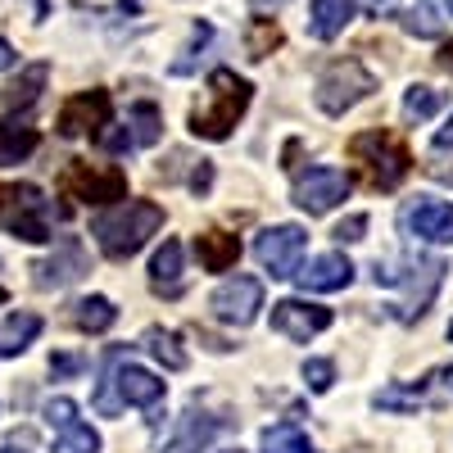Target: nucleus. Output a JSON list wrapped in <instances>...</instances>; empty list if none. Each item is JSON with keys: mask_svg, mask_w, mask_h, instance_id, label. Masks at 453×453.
<instances>
[{"mask_svg": "<svg viewBox=\"0 0 453 453\" xmlns=\"http://www.w3.org/2000/svg\"><path fill=\"white\" fill-rule=\"evenodd\" d=\"M164 226V209L155 200H119L109 213L91 222V236L109 258H132Z\"/></svg>", "mask_w": 453, "mask_h": 453, "instance_id": "1", "label": "nucleus"}, {"mask_svg": "<svg viewBox=\"0 0 453 453\" xmlns=\"http://www.w3.org/2000/svg\"><path fill=\"white\" fill-rule=\"evenodd\" d=\"M254 87L245 78H236L232 68H213L209 73V100L191 109V132L200 141H226L232 127L241 123V113L250 109Z\"/></svg>", "mask_w": 453, "mask_h": 453, "instance_id": "2", "label": "nucleus"}, {"mask_svg": "<svg viewBox=\"0 0 453 453\" xmlns=\"http://www.w3.org/2000/svg\"><path fill=\"white\" fill-rule=\"evenodd\" d=\"M349 159L367 173V181L376 186V191H395V186L412 173V155H408V145L386 132V127H367L349 141Z\"/></svg>", "mask_w": 453, "mask_h": 453, "instance_id": "3", "label": "nucleus"}, {"mask_svg": "<svg viewBox=\"0 0 453 453\" xmlns=\"http://www.w3.org/2000/svg\"><path fill=\"white\" fill-rule=\"evenodd\" d=\"M444 273H449L444 258L418 254V258L403 263V273H395L390 263H376L372 277H376V286H403V304H395V318H399V322H412V318H422V313L431 309V299H435Z\"/></svg>", "mask_w": 453, "mask_h": 453, "instance_id": "4", "label": "nucleus"}, {"mask_svg": "<svg viewBox=\"0 0 453 453\" xmlns=\"http://www.w3.org/2000/svg\"><path fill=\"white\" fill-rule=\"evenodd\" d=\"M0 226H5L10 236L27 241V245H46L55 241L50 232V200L42 196V186H5L0 191Z\"/></svg>", "mask_w": 453, "mask_h": 453, "instance_id": "5", "label": "nucleus"}, {"mask_svg": "<svg viewBox=\"0 0 453 453\" xmlns=\"http://www.w3.org/2000/svg\"><path fill=\"white\" fill-rule=\"evenodd\" d=\"M376 91V78L358 64V59H335L318 73V87H313V100L322 113H331V119H340L345 109H354L358 100H367Z\"/></svg>", "mask_w": 453, "mask_h": 453, "instance_id": "6", "label": "nucleus"}, {"mask_svg": "<svg viewBox=\"0 0 453 453\" xmlns=\"http://www.w3.org/2000/svg\"><path fill=\"white\" fill-rule=\"evenodd\" d=\"M59 196L82 204H119L127 200V173L123 168H91L82 159H68L59 173Z\"/></svg>", "mask_w": 453, "mask_h": 453, "instance_id": "7", "label": "nucleus"}, {"mask_svg": "<svg viewBox=\"0 0 453 453\" xmlns=\"http://www.w3.org/2000/svg\"><path fill=\"white\" fill-rule=\"evenodd\" d=\"M345 196H349V177L340 173V168H331V164H313V168H304V173L295 177V186H290V200L304 209L309 218L331 213Z\"/></svg>", "mask_w": 453, "mask_h": 453, "instance_id": "8", "label": "nucleus"}, {"mask_svg": "<svg viewBox=\"0 0 453 453\" xmlns=\"http://www.w3.org/2000/svg\"><path fill=\"white\" fill-rule=\"evenodd\" d=\"M304 250H309V232H304V226H295V222L268 226V232H258V241H254L258 263H263L273 277H295Z\"/></svg>", "mask_w": 453, "mask_h": 453, "instance_id": "9", "label": "nucleus"}, {"mask_svg": "<svg viewBox=\"0 0 453 453\" xmlns=\"http://www.w3.org/2000/svg\"><path fill=\"white\" fill-rule=\"evenodd\" d=\"M209 309H213V318L226 322V326H250V322L258 318V309H263V281H258V277H226V281L213 290Z\"/></svg>", "mask_w": 453, "mask_h": 453, "instance_id": "10", "label": "nucleus"}, {"mask_svg": "<svg viewBox=\"0 0 453 453\" xmlns=\"http://www.w3.org/2000/svg\"><path fill=\"white\" fill-rule=\"evenodd\" d=\"M109 123V91L91 87V91H78V96H68L55 113V132L68 136V141H78L87 132H100Z\"/></svg>", "mask_w": 453, "mask_h": 453, "instance_id": "11", "label": "nucleus"}, {"mask_svg": "<svg viewBox=\"0 0 453 453\" xmlns=\"http://www.w3.org/2000/svg\"><path fill=\"white\" fill-rule=\"evenodd\" d=\"M46 426L55 431V453H100V435L82 422V412L73 399L46 403Z\"/></svg>", "mask_w": 453, "mask_h": 453, "instance_id": "12", "label": "nucleus"}, {"mask_svg": "<svg viewBox=\"0 0 453 453\" xmlns=\"http://www.w3.org/2000/svg\"><path fill=\"white\" fill-rule=\"evenodd\" d=\"M326 326H331V309H322V304H309V299H281V304H273V331L286 340L309 345Z\"/></svg>", "mask_w": 453, "mask_h": 453, "instance_id": "13", "label": "nucleus"}, {"mask_svg": "<svg viewBox=\"0 0 453 453\" xmlns=\"http://www.w3.org/2000/svg\"><path fill=\"white\" fill-rule=\"evenodd\" d=\"M36 286L42 290H59V286H73L78 277H87V250L78 236H59L55 241V254L36 263Z\"/></svg>", "mask_w": 453, "mask_h": 453, "instance_id": "14", "label": "nucleus"}, {"mask_svg": "<svg viewBox=\"0 0 453 453\" xmlns=\"http://www.w3.org/2000/svg\"><path fill=\"white\" fill-rule=\"evenodd\" d=\"M295 281H299V290H313V295H331V290H345L349 281H354V263L345 258V254H318V258H309V268H299L295 273Z\"/></svg>", "mask_w": 453, "mask_h": 453, "instance_id": "15", "label": "nucleus"}, {"mask_svg": "<svg viewBox=\"0 0 453 453\" xmlns=\"http://www.w3.org/2000/svg\"><path fill=\"white\" fill-rule=\"evenodd\" d=\"M408 232L431 245H453V204L444 200H418L408 209Z\"/></svg>", "mask_w": 453, "mask_h": 453, "instance_id": "16", "label": "nucleus"}, {"mask_svg": "<svg viewBox=\"0 0 453 453\" xmlns=\"http://www.w3.org/2000/svg\"><path fill=\"white\" fill-rule=\"evenodd\" d=\"M213 435H218V418L191 408V412H181V418H177V431L164 444V453H200V449H209Z\"/></svg>", "mask_w": 453, "mask_h": 453, "instance_id": "17", "label": "nucleus"}, {"mask_svg": "<svg viewBox=\"0 0 453 453\" xmlns=\"http://www.w3.org/2000/svg\"><path fill=\"white\" fill-rule=\"evenodd\" d=\"M358 5L354 0H313V14H309V32L318 36V42H335L340 32H345L354 23Z\"/></svg>", "mask_w": 453, "mask_h": 453, "instance_id": "18", "label": "nucleus"}, {"mask_svg": "<svg viewBox=\"0 0 453 453\" xmlns=\"http://www.w3.org/2000/svg\"><path fill=\"white\" fill-rule=\"evenodd\" d=\"M196 254H200L204 273H232L241 258V241L232 232H204V236H196Z\"/></svg>", "mask_w": 453, "mask_h": 453, "instance_id": "19", "label": "nucleus"}, {"mask_svg": "<svg viewBox=\"0 0 453 453\" xmlns=\"http://www.w3.org/2000/svg\"><path fill=\"white\" fill-rule=\"evenodd\" d=\"M68 322L87 335H100L119 322V309H113V299H104V295H87V299H73L68 304Z\"/></svg>", "mask_w": 453, "mask_h": 453, "instance_id": "20", "label": "nucleus"}, {"mask_svg": "<svg viewBox=\"0 0 453 453\" xmlns=\"http://www.w3.org/2000/svg\"><path fill=\"white\" fill-rule=\"evenodd\" d=\"M150 286H155L164 299H177L181 295V241H164V250L150 263Z\"/></svg>", "mask_w": 453, "mask_h": 453, "instance_id": "21", "label": "nucleus"}, {"mask_svg": "<svg viewBox=\"0 0 453 453\" xmlns=\"http://www.w3.org/2000/svg\"><path fill=\"white\" fill-rule=\"evenodd\" d=\"M36 145H42V132H36V127H27V123H19V119L0 123V168L23 164Z\"/></svg>", "mask_w": 453, "mask_h": 453, "instance_id": "22", "label": "nucleus"}, {"mask_svg": "<svg viewBox=\"0 0 453 453\" xmlns=\"http://www.w3.org/2000/svg\"><path fill=\"white\" fill-rule=\"evenodd\" d=\"M36 335H42V318L36 313H10L0 322V358H19Z\"/></svg>", "mask_w": 453, "mask_h": 453, "instance_id": "23", "label": "nucleus"}, {"mask_svg": "<svg viewBox=\"0 0 453 453\" xmlns=\"http://www.w3.org/2000/svg\"><path fill=\"white\" fill-rule=\"evenodd\" d=\"M46 78H50V68H46V64L23 68V73H19V82H5V87H0V109H27L36 96H42Z\"/></svg>", "mask_w": 453, "mask_h": 453, "instance_id": "24", "label": "nucleus"}, {"mask_svg": "<svg viewBox=\"0 0 453 453\" xmlns=\"http://www.w3.org/2000/svg\"><path fill=\"white\" fill-rule=\"evenodd\" d=\"M127 127H132V141H136V145H155V141L164 136V113H159V104H150V100L132 104V109H127Z\"/></svg>", "mask_w": 453, "mask_h": 453, "instance_id": "25", "label": "nucleus"}, {"mask_svg": "<svg viewBox=\"0 0 453 453\" xmlns=\"http://www.w3.org/2000/svg\"><path fill=\"white\" fill-rule=\"evenodd\" d=\"M263 453H313V440L295 422H277L263 431Z\"/></svg>", "mask_w": 453, "mask_h": 453, "instance_id": "26", "label": "nucleus"}, {"mask_svg": "<svg viewBox=\"0 0 453 453\" xmlns=\"http://www.w3.org/2000/svg\"><path fill=\"white\" fill-rule=\"evenodd\" d=\"M440 109H444V91H435V87H408V96H403V119L408 123H426V119H435Z\"/></svg>", "mask_w": 453, "mask_h": 453, "instance_id": "27", "label": "nucleus"}, {"mask_svg": "<svg viewBox=\"0 0 453 453\" xmlns=\"http://www.w3.org/2000/svg\"><path fill=\"white\" fill-rule=\"evenodd\" d=\"M145 349L155 354L168 372H181L186 363H191V358H186V349H181V340H177L173 331H159V326H155V331H145Z\"/></svg>", "mask_w": 453, "mask_h": 453, "instance_id": "28", "label": "nucleus"}, {"mask_svg": "<svg viewBox=\"0 0 453 453\" xmlns=\"http://www.w3.org/2000/svg\"><path fill=\"white\" fill-rule=\"evenodd\" d=\"M250 59H268L277 46H281V27L273 23V19H254V27H250Z\"/></svg>", "mask_w": 453, "mask_h": 453, "instance_id": "29", "label": "nucleus"}, {"mask_svg": "<svg viewBox=\"0 0 453 453\" xmlns=\"http://www.w3.org/2000/svg\"><path fill=\"white\" fill-rule=\"evenodd\" d=\"M209 42H213V27H209V23H196L191 42H186V50H181V59H173V68H168L173 78H186V73L196 68V55H200V50H204Z\"/></svg>", "mask_w": 453, "mask_h": 453, "instance_id": "30", "label": "nucleus"}, {"mask_svg": "<svg viewBox=\"0 0 453 453\" xmlns=\"http://www.w3.org/2000/svg\"><path fill=\"white\" fill-rule=\"evenodd\" d=\"M403 27H408L412 36H440V14H435L431 0H418V5L403 14Z\"/></svg>", "mask_w": 453, "mask_h": 453, "instance_id": "31", "label": "nucleus"}, {"mask_svg": "<svg viewBox=\"0 0 453 453\" xmlns=\"http://www.w3.org/2000/svg\"><path fill=\"white\" fill-rule=\"evenodd\" d=\"M304 381H309L313 395H326L331 381H335V367H331L326 358H309V363H304Z\"/></svg>", "mask_w": 453, "mask_h": 453, "instance_id": "32", "label": "nucleus"}, {"mask_svg": "<svg viewBox=\"0 0 453 453\" xmlns=\"http://www.w3.org/2000/svg\"><path fill=\"white\" fill-rule=\"evenodd\" d=\"M376 408H381V412H418L422 399H418V395H403L399 386H390V390L376 395Z\"/></svg>", "mask_w": 453, "mask_h": 453, "instance_id": "33", "label": "nucleus"}, {"mask_svg": "<svg viewBox=\"0 0 453 453\" xmlns=\"http://www.w3.org/2000/svg\"><path fill=\"white\" fill-rule=\"evenodd\" d=\"M363 232H367V213H354V218H345L335 226V241L340 245H354V241H363Z\"/></svg>", "mask_w": 453, "mask_h": 453, "instance_id": "34", "label": "nucleus"}, {"mask_svg": "<svg viewBox=\"0 0 453 453\" xmlns=\"http://www.w3.org/2000/svg\"><path fill=\"white\" fill-rule=\"evenodd\" d=\"M50 372L55 376H73V372H82V358L78 354H55L50 358Z\"/></svg>", "mask_w": 453, "mask_h": 453, "instance_id": "35", "label": "nucleus"}, {"mask_svg": "<svg viewBox=\"0 0 453 453\" xmlns=\"http://www.w3.org/2000/svg\"><path fill=\"white\" fill-rule=\"evenodd\" d=\"M209 186H213V164H204V159H200V168L191 173V191H196V196H204Z\"/></svg>", "mask_w": 453, "mask_h": 453, "instance_id": "36", "label": "nucleus"}, {"mask_svg": "<svg viewBox=\"0 0 453 453\" xmlns=\"http://www.w3.org/2000/svg\"><path fill=\"white\" fill-rule=\"evenodd\" d=\"M19 64V50L5 42V36H0V73H5V68H14Z\"/></svg>", "mask_w": 453, "mask_h": 453, "instance_id": "37", "label": "nucleus"}, {"mask_svg": "<svg viewBox=\"0 0 453 453\" xmlns=\"http://www.w3.org/2000/svg\"><path fill=\"white\" fill-rule=\"evenodd\" d=\"M435 150H453V119L435 132Z\"/></svg>", "mask_w": 453, "mask_h": 453, "instance_id": "38", "label": "nucleus"}, {"mask_svg": "<svg viewBox=\"0 0 453 453\" xmlns=\"http://www.w3.org/2000/svg\"><path fill=\"white\" fill-rule=\"evenodd\" d=\"M435 64H440L444 73H453V42H444V46H440V55H435Z\"/></svg>", "mask_w": 453, "mask_h": 453, "instance_id": "39", "label": "nucleus"}, {"mask_svg": "<svg viewBox=\"0 0 453 453\" xmlns=\"http://www.w3.org/2000/svg\"><path fill=\"white\" fill-rule=\"evenodd\" d=\"M32 14H36V19H46V14H50V0H32Z\"/></svg>", "mask_w": 453, "mask_h": 453, "instance_id": "40", "label": "nucleus"}, {"mask_svg": "<svg viewBox=\"0 0 453 453\" xmlns=\"http://www.w3.org/2000/svg\"><path fill=\"white\" fill-rule=\"evenodd\" d=\"M268 5L277 10V5H286V0H254V10H268Z\"/></svg>", "mask_w": 453, "mask_h": 453, "instance_id": "41", "label": "nucleus"}, {"mask_svg": "<svg viewBox=\"0 0 453 453\" xmlns=\"http://www.w3.org/2000/svg\"><path fill=\"white\" fill-rule=\"evenodd\" d=\"M381 5H390V0H376V10H381Z\"/></svg>", "mask_w": 453, "mask_h": 453, "instance_id": "42", "label": "nucleus"}, {"mask_svg": "<svg viewBox=\"0 0 453 453\" xmlns=\"http://www.w3.org/2000/svg\"><path fill=\"white\" fill-rule=\"evenodd\" d=\"M0 453H19V449H0Z\"/></svg>", "mask_w": 453, "mask_h": 453, "instance_id": "43", "label": "nucleus"}, {"mask_svg": "<svg viewBox=\"0 0 453 453\" xmlns=\"http://www.w3.org/2000/svg\"><path fill=\"white\" fill-rule=\"evenodd\" d=\"M449 340H453V322H449Z\"/></svg>", "mask_w": 453, "mask_h": 453, "instance_id": "44", "label": "nucleus"}, {"mask_svg": "<svg viewBox=\"0 0 453 453\" xmlns=\"http://www.w3.org/2000/svg\"><path fill=\"white\" fill-rule=\"evenodd\" d=\"M0 304H5V290H0Z\"/></svg>", "mask_w": 453, "mask_h": 453, "instance_id": "45", "label": "nucleus"}, {"mask_svg": "<svg viewBox=\"0 0 453 453\" xmlns=\"http://www.w3.org/2000/svg\"><path fill=\"white\" fill-rule=\"evenodd\" d=\"M226 453H241V449H226Z\"/></svg>", "mask_w": 453, "mask_h": 453, "instance_id": "46", "label": "nucleus"}, {"mask_svg": "<svg viewBox=\"0 0 453 453\" xmlns=\"http://www.w3.org/2000/svg\"><path fill=\"white\" fill-rule=\"evenodd\" d=\"M449 10H453V0H449Z\"/></svg>", "mask_w": 453, "mask_h": 453, "instance_id": "47", "label": "nucleus"}]
</instances>
